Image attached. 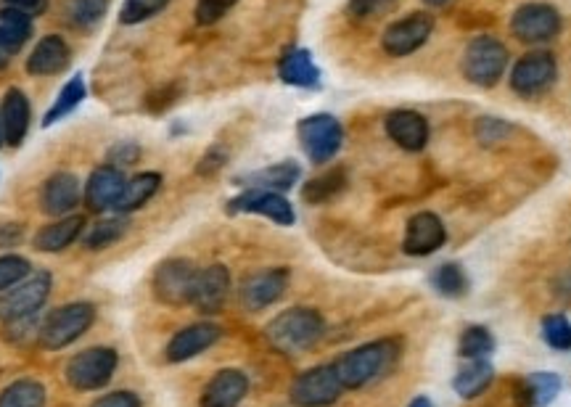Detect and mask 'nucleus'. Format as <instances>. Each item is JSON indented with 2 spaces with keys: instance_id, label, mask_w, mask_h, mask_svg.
I'll use <instances>...</instances> for the list:
<instances>
[{
  "instance_id": "obj_1",
  "label": "nucleus",
  "mask_w": 571,
  "mask_h": 407,
  "mask_svg": "<svg viewBox=\"0 0 571 407\" xmlns=\"http://www.w3.org/2000/svg\"><path fill=\"white\" fill-rule=\"evenodd\" d=\"M397 360H400V341L379 339L368 341L363 347L339 357L334 368L344 389H363V386H371L379 378L389 376Z\"/></svg>"
},
{
  "instance_id": "obj_2",
  "label": "nucleus",
  "mask_w": 571,
  "mask_h": 407,
  "mask_svg": "<svg viewBox=\"0 0 571 407\" xmlns=\"http://www.w3.org/2000/svg\"><path fill=\"white\" fill-rule=\"evenodd\" d=\"M323 333H326V320L312 307H291L270 320L265 328L270 347L283 355H302L318 344Z\"/></svg>"
},
{
  "instance_id": "obj_3",
  "label": "nucleus",
  "mask_w": 571,
  "mask_h": 407,
  "mask_svg": "<svg viewBox=\"0 0 571 407\" xmlns=\"http://www.w3.org/2000/svg\"><path fill=\"white\" fill-rule=\"evenodd\" d=\"M463 77L479 88H495L508 69V48L497 37L479 35L463 51Z\"/></svg>"
},
{
  "instance_id": "obj_4",
  "label": "nucleus",
  "mask_w": 571,
  "mask_h": 407,
  "mask_svg": "<svg viewBox=\"0 0 571 407\" xmlns=\"http://www.w3.org/2000/svg\"><path fill=\"white\" fill-rule=\"evenodd\" d=\"M93 320H96V307L90 302L64 304V307L53 310L51 315L43 320V328H40V347L59 352V349L75 344L82 333L93 326Z\"/></svg>"
},
{
  "instance_id": "obj_5",
  "label": "nucleus",
  "mask_w": 571,
  "mask_h": 407,
  "mask_svg": "<svg viewBox=\"0 0 571 407\" xmlns=\"http://www.w3.org/2000/svg\"><path fill=\"white\" fill-rule=\"evenodd\" d=\"M117 365L119 357L112 347H90L69 360L64 376L77 392H98L112 381Z\"/></svg>"
},
{
  "instance_id": "obj_6",
  "label": "nucleus",
  "mask_w": 571,
  "mask_h": 407,
  "mask_svg": "<svg viewBox=\"0 0 571 407\" xmlns=\"http://www.w3.org/2000/svg\"><path fill=\"white\" fill-rule=\"evenodd\" d=\"M302 151L315 164L331 162L344 143V127L334 114H312L297 125Z\"/></svg>"
},
{
  "instance_id": "obj_7",
  "label": "nucleus",
  "mask_w": 571,
  "mask_h": 407,
  "mask_svg": "<svg viewBox=\"0 0 571 407\" xmlns=\"http://www.w3.org/2000/svg\"><path fill=\"white\" fill-rule=\"evenodd\" d=\"M344 386L334 365H318L291 381L289 400L294 407H328L342 397Z\"/></svg>"
},
{
  "instance_id": "obj_8",
  "label": "nucleus",
  "mask_w": 571,
  "mask_h": 407,
  "mask_svg": "<svg viewBox=\"0 0 571 407\" xmlns=\"http://www.w3.org/2000/svg\"><path fill=\"white\" fill-rule=\"evenodd\" d=\"M196 273H199V270L193 267L191 259L178 257L162 262V265L156 267L154 281H151L156 302L167 304V307H186V304H191Z\"/></svg>"
},
{
  "instance_id": "obj_9",
  "label": "nucleus",
  "mask_w": 571,
  "mask_h": 407,
  "mask_svg": "<svg viewBox=\"0 0 571 407\" xmlns=\"http://www.w3.org/2000/svg\"><path fill=\"white\" fill-rule=\"evenodd\" d=\"M431 32H434V16L416 11V14L397 19L386 27L384 35H381V48L392 59H405L429 43Z\"/></svg>"
},
{
  "instance_id": "obj_10",
  "label": "nucleus",
  "mask_w": 571,
  "mask_h": 407,
  "mask_svg": "<svg viewBox=\"0 0 571 407\" xmlns=\"http://www.w3.org/2000/svg\"><path fill=\"white\" fill-rule=\"evenodd\" d=\"M558 77V64L553 53L548 51H532L516 61L511 69V90L524 98L542 96L545 90L553 88Z\"/></svg>"
},
{
  "instance_id": "obj_11",
  "label": "nucleus",
  "mask_w": 571,
  "mask_h": 407,
  "mask_svg": "<svg viewBox=\"0 0 571 407\" xmlns=\"http://www.w3.org/2000/svg\"><path fill=\"white\" fill-rule=\"evenodd\" d=\"M53 278L51 273L38 270V273L27 275L19 286L8 289V294L0 299V320H14L22 315H32V312L43 310V304L51 296Z\"/></svg>"
},
{
  "instance_id": "obj_12",
  "label": "nucleus",
  "mask_w": 571,
  "mask_h": 407,
  "mask_svg": "<svg viewBox=\"0 0 571 407\" xmlns=\"http://www.w3.org/2000/svg\"><path fill=\"white\" fill-rule=\"evenodd\" d=\"M511 32L521 43H548L561 32V14L548 3H527L511 16Z\"/></svg>"
},
{
  "instance_id": "obj_13",
  "label": "nucleus",
  "mask_w": 571,
  "mask_h": 407,
  "mask_svg": "<svg viewBox=\"0 0 571 407\" xmlns=\"http://www.w3.org/2000/svg\"><path fill=\"white\" fill-rule=\"evenodd\" d=\"M230 215H262L275 225H294V207L283 193L262 191V188H246L241 196L228 201Z\"/></svg>"
},
{
  "instance_id": "obj_14",
  "label": "nucleus",
  "mask_w": 571,
  "mask_h": 407,
  "mask_svg": "<svg viewBox=\"0 0 571 407\" xmlns=\"http://www.w3.org/2000/svg\"><path fill=\"white\" fill-rule=\"evenodd\" d=\"M286 286H289V270L286 267H270V270H262V273L246 275L241 281V289H238V299L249 312H260L278 302L286 294Z\"/></svg>"
},
{
  "instance_id": "obj_15",
  "label": "nucleus",
  "mask_w": 571,
  "mask_h": 407,
  "mask_svg": "<svg viewBox=\"0 0 571 407\" xmlns=\"http://www.w3.org/2000/svg\"><path fill=\"white\" fill-rule=\"evenodd\" d=\"M230 273L225 265H209L196 273L191 291V304L201 315H217L228 302Z\"/></svg>"
},
{
  "instance_id": "obj_16",
  "label": "nucleus",
  "mask_w": 571,
  "mask_h": 407,
  "mask_svg": "<svg viewBox=\"0 0 571 407\" xmlns=\"http://www.w3.org/2000/svg\"><path fill=\"white\" fill-rule=\"evenodd\" d=\"M445 238V222L439 220V215H434V212H418V215H413L408 220L402 249L410 257H426V254H434L437 249H442Z\"/></svg>"
},
{
  "instance_id": "obj_17",
  "label": "nucleus",
  "mask_w": 571,
  "mask_h": 407,
  "mask_svg": "<svg viewBox=\"0 0 571 407\" xmlns=\"http://www.w3.org/2000/svg\"><path fill=\"white\" fill-rule=\"evenodd\" d=\"M386 127V135L392 138L394 143L410 154H416V151H423L426 143H429V122L423 114L413 109H397L392 111L384 122Z\"/></svg>"
},
{
  "instance_id": "obj_18",
  "label": "nucleus",
  "mask_w": 571,
  "mask_h": 407,
  "mask_svg": "<svg viewBox=\"0 0 571 407\" xmlns=\"http://www.w3.org/2000/svg\"><path fill=\"white\" fill-rule=\"evenodd\" d=\"M249 392V378L236 368L217 370L201 392L199 407H238Z\"/></svg>"
},
{
  "instance_id": "obj_19",
  "label": "nucleus",
  "mask_w": 571,
  "mask_h": 407,
  "mask_svg": "<svg viewBox=\"0 0 571 407\" xmlns=\"http://www.w3.org/2000/svg\"><path fill=\"white\" fill-rule=\"evenodd\" d=\"M80 204V178L72 172H56L43 183L40 209L51 217H67Z\"/></svg>"
},
{
  "instance_id": "obj_20",
  "label": "nucleus",
  "mask_w": 571,
  "mask_h": 407,
  "mask_svg": "<svg viewBox=\"0 0 571 407\" xmlns=\"http://www.w3.org/2000/svg\"><path fill=\"white\" fill-rule=\"evenodd\" d=\"M220 326L215 323H193V326L180 328L167 344V360L170 363H186L191 357L207 352L217 339H220Z\"/></svg>"
},
{
  "instance_id": "obj_21",
  "label": "nucleus",
  "mask_w": 571,
  "mask_h": 407,
  "mask_svg": "<svg viewBox=\"0 0 571 407\" xmlns=\"http://www.w3.org/2000/svg\"><path fill=\"white\" fill-rule=\"evenodd\" d=\"M125 183V175H122V170L114 167V164H104V167L90 172L88 183H85V204H88L90 212L114 209Z\"/></svg>"
},
{
  "instance_id": "obj_22",
  "label": "nucleus",
  "mask_w": 571,
  "mask_h": 407,
  "mask_svg": "<svg viewBox=\"0 0 571 407\" xmlns=\"http://www.w3.org/2000/svg\"><path fill=\"white\" fill-rule=\"evenodd\" d=\"M32 35V14L6 6L0 11V69L11 64Z\"/></svg>"
},
{
  "instance_id": "obj_23",
  "label": "nucleus",
  "mask_w": 571,
  "mask_h": 407,
  "mask_svg": "<svg viewBox=\"0 0 571 407\" xmlns=\"http://www.w3.org/2000/svg\"><path fill=\"white\" fill-rule=\"evenodd\" d=\"M69 61H72V51H69L67 40L59 35H45L27 56V72L32 77H48V74L64 72Z\"/></svg>"
},
{
  "instance_id": "obj_24",
  "label": "nucleus",
  "mask_w": 571,
  "mask_h": 407,
  "mask_svg": "<svg viewBox=\"0 0 571 407\" xmlns=\"http://www.w3.org/2000/svg\"><path fill=\"white\" fill-rule=\"evenodd\" d=\"M30 119V98L19 88L6 90L3 106H0V122H3V138L8 146H22L27 130H30Z\"/></svg>"
},
{
  "instance_id": "obj_25",
  "label": "nucleus",
  "mask_w": 571,
  "mask_h": 407,
  "mask_svg": "<svg viewBox=\"0 0 571 407\" xmlns=\"http://www.w3.org/2000/svg\"><path fill=\"white\" fill-rule=\"evenodd\" d=\"M82 228H85V217L82 215H67L59 217L51 225H45L43 230H38L35 236V249L45 254L64 252L67 246H72L80 238Z\"/></svg>"
},
{
  "instance_id": "obj_26",
  "label": "nucleus",
  "mask_w": 571,
  "mask_h": 407,
  "mask_svg": "<svg viewBox=\"0 0 571 407\" xmlns=\"http://www.w3.org/2000/svg\"><path fill=\"white\" fill-rule=\"evenodd\" d=\"M278 77L294 88H318L320 85V69L315 67L312 53L307 48H291L283 53L281 64H278Z\"/></svg>"
},
{
  "instance_id": "obj_27",
  "label": "nucleus",
  "mask_w": 571,
  "mask_h": 407,
  "mask_svg": "<svg viewBox=\"0 0 571 407\" xmlns=\"http://www.w3.org/2000/svg\"><path fill=\"white\" fill-rule=\"evenodd\" d=\"M159 185H162V175H159V172H141V175L127 180L122 193H119L117 204H114L117 215H133L135 209L149 204L151 196L159 191Z\"/></svg>"
},
{
  "instance_id": "obj_28",
  "label": "nucleus",
  "mask_w": 571,
  "mask_h": 407,
  "mask_svg": "<svg viewBox=\"0 0 571 407\" xmlns=\"http://www.w3.org/2000/svg\"><path fill=\"white\" fill-rule=\"evenodd\" d=\"M299 175H302V170H299L297 162H281L273 164V167H265V170L260 172H252V175H246V178H238V183L249 185V188H262V191L283 193L294 188Z\"/></svg>"
},
{
  "instance_id": "obj_29",
  "label": "nucleus",
  "mask_w": 571,
  "mask_h": 407,
  "mask_svg": "<svg viewBox=\"0 0 571 407\" xmlns=\"http://www.w3.org/2000/svg\"><path fill=\"white\" fill-rule=\"evenodd\" d=\"M492 378H495V368H492L490 360H471V363L455 376L453 386L463 400H471V397H479V394L487 392Z\"/></svg>"
},
{
  "instance_id": "obj_30",
  "label": "nucleus",
  "mask_w": 571,
  "mask_h": 407,
  "mask_svg": "<svg viewBox=\"0 0 571 407\" xmlns=\"http://www.w3.org/2000/svg\"><path fill=\"white\" fill-rule=\"evenodd\" d=\"M0 407H45V386L35 378H19L0 392Z\"/></svg>"
},
{
  "instance_id": "obj_31",
  "label": "nucleus",
  "mask_w": 571,
  "mask_h": 407,
  "mask_svg": "<svg viewBox=\"0 0 571 407\" xmlns=\"http://www.w3.org/2000/svg\"><path fill=\"white\" fill-rule=\"evenodd\" d=\"M344 185H347V172L342 167H336V170H328L323 175H318V178H312L302 188V199L307 204H326V201H331L344 191Z\"/></svg>"
},
{
  "instance_id": "obj_32",
  "label": "nucleus",
  "mask_w": 571,
  "mask_h": 407,
  "mask_svg": "<svg viewBox=\"0 0 571 407\" xmlns=\"http://www.w3.org/2000/svg\"><path fill=\"white\" fill-rule=\"evenodd\" d=\"M82 98H85V80H82L80 74L77 77H72V80L61 88L59 98L53 101V106L48 109V114H45L43 119V127H51L56 125L59 119H64L67 114H72V111L77 109V106L82 104Z\"/></svg>"
},
{
  "instance_id": "obj_33",
  "label": "nucleus",
  "mask_w": 571,
  "mask_h": 407,
  "mask_svg": "<svg viewBox=\"0 0 571 407\" xmlns=\"http://www.w3.org/2000/svg\"><path fill=\"white\" fill-rule=\"evenodd\" d=\"M40 328H43L40 312L22 315V318L14 320H3V339H6L11 347H27L32 341H38L40 344Z\"/></svg>"
},
{
  "instance_id": "obj_34",
  "label": "nucleus",
  "mask_w": 571,
  "mask_h": 407,
  "mask_svg": "<svg viewBox=\"0 0 571 407\" xmlns=\"http://www.w3.org/2000/svg\"><path fill=\"white\" fill-rule=\"evenodd\" d=\"M127 233V220L122 215L117 217H106V220H98L90 233L85 236V246H88L90 252H101V249H109L119 241V238H125Z\"/></svg>"
},
{
  "instance_id": "obj_35",
  "label": "nucleus",
  "mask_w": 571,
  "mask_h": 407,
  "mask_svg": "<svg viewBox=\"0 0 571 407\" xmlns=\"http://www.w3.org/2000/svg\"><path fill=\"white\" fill-rule=\"evenodd\" d=\"M458 352L466 360H487L495 352V336L484 326H468L460 333Z\"/></svg>"
},
{
  "instance_id": "obj_36",
  "label": "nucleus",
  "mask_w": 571,
  "mask_h": 407,
  "mask_svg": "<svg viewBox=\"0 0 571 407\" xmlns=\"http://www.w3.org/2000/svg\"><path fill=\"white\" fill-rule=\"evenodd\" d=\"M558 392H561V378L550 370H540V373H532L527 381V405L529 407H548L550 402L556 400Z\"/></svg>"
},
{
  "instance_id": "obj_37",
  "label": "nucleus",
  "mask_w": 571,
  "mask_h": 407,
  "mask_svg": "<svg viewBox=\"0 0 571 407\" xmlns=\"http://www.w3.org/2000/svg\"><path fill=\"white\" fill-rule=\"evenodd\" d=\"M109 0H67L64 3V14H67L69 24H75L80 30H90L104 19Z\"/></svg>"
},
{
  "instance_id": "obj_38",
  "label": "nucleus",
  "mask_w": 571,
  "mask_h": 407,
  "mask_svg": "<svg viewBox=\"0 0 571 407\" xmlns=\"http://www.w3.org/2000/svg\"><path fill=\"white\" fill-rule=\"evenodd\" d=\"M431 286L437 289L439 296L458 299V296L466 294L468 278L458 262H447V265H439L437 270H434V275H431Z\"/></svg>"
},
{
  "instance_id": "obj_39",
  "label": "nucleus",
  "mask_w": 571,
  "mask_h": 407,
  "mask_svg": "<svg viewBox=\"0 0 571 407\" xmlns=\"http://www.w3.org/2000/svg\"><path fill=\"white\" fill-rule=\"evenodd\" d=\"M542 339L556 352H569L571 349V323L566 315H545L542 318Z\"/></svg>"
},
{
  "instance_id": "obj_40",
  "label": "nucleus",
  "mask_w": 571,
  "mask_h": 407,
  "mask_svg": "<svg viewBox=\"0 0 571 407\" xmlns=\"http://www.w3.org/2000/svg\"><path fill=\"white\" fill-rule=\"evenodd\" d=\"M167 6H170V0H125V6L119 11V22L141 24L151 16L162 14Z\"/></svg>"
},
{
  "instance_id": "obj_41",
  "label": "nucleus",
  "mask_w": 571,
  "mask_h": 407,
  "mask_svg": "<svg viewBox=\"0 0 571 407\" xmlns=\"http://www.w3.org/2000/svg\"><path fill=\"white\" fill-rule=\"evenodd\" d=\"M32 273L30 262L19 254H3L0 257V291H8L19 286V283Z\"/></svg>"
},
{
  "instance_id": "obj_42",
  "label": "nucleus",
  "mask_w": 571,
  "mask_h": 407,
  "mask_svg": "<svg viewBox=\"0 0 571 407\" xmlns=\"http://www.w3.org/2000/svg\"><path fill=\"white\" fill-rule=\"evenodd\" d=\"M236 3L238 0H196V22H199L201 27L220 22Z\"/></svg>"
},
{
  "instance_id": "obj_43",
  "label": "nucleus",
  "mask_w": 571,
  "mask_h": 407,
  "mask_svg": "<svg viewBox=\"0 0 571 407\" xmlns=\"http://www.w3.org/2000/svg\"><path fill=\"white\" fill-rule=\"evenodd\" d=\"M397 6V0H349V14L355 19H379Z\"/></svg>"
},
{
  "instance_id": "obj_44",
  "label": "nucleus",
  "mask_w": 571,
  "mask_h": 407,
  "mask_svg": "<svg viewBox=\"0 0 571 407\" xmlns=\"http://www.w3.org/2000/svg\"><path fill=\"white\" fill-rule=\"evenodd\" d=\"M511 133V127L505 125L503 119H495V117H484L476 127V138L484 143V146H495L497 141H503L505 135Z\"/></svg>"
},
{
  "instance_id": "obj_45",
  "label": "nucleus",
  "mask_w": 571,
  "mask_h": 407,
  "mask_svg": "<svg viewBox=\"0 0 571 407\" xmlns=\"http://www.w3.org/2000/svg\"><path fill=\"white\" fill-rule=\"evenodd\" d=\"M178 98H180V85H164V88L154 90V93L146 96V109H149L151 114H162V111L170 109Z\"/></svg>"
},
{
  "instance_id": "obj_46",
  "label": "nucleus",
  "mask_w": 571,
  "mask_h": 407,
  "mask_svg": "<svg viewBox=\"0 0 571 407\" xmlns=\"http://www.w3.org/2000/svg\"><path fill=\"white\" fill-rule=\"evenodd\" d=\"M225 162H228V151L220 146H212L207 151V154L201 156L199 167H196V172L199 175H207V178H212L215 172H220L225 167Z\"/></svg>"
},
{
  "instance_id": "obj_47",
  "label": "nucleus",
  "mask_w": 571,
  "mask_h": 407,
  "mask_svg": "<svg viewBox=\"0 0 571 407\" xmlns=\"http://www.w3.org/2000/svg\"><path fill=\"white\" fill-rule=\"evenodd\" d=\"M138 156H141V148L130 141H122V143H117L112 151H109V162L122 170V167H130V164L138 162Z\"/></svg>"
},
{
  "instance_id": "obj_48",
  "label": "nucleus",
  "mask_w": 571,
  "mask_h": 407,
  "mask_svg": "<svg viewBox=\"0 0 571 407\" xmlns=\"http://www.w3.org/2000/svg\"><path fill=\"white\" fill-rule=\"evenodd\" d=\"M90 407H141V400L135 392H112L104 394L101 400H96Z\"/></svg>"
},
{
  "instance_id": "obj_49",
  "label": "nucleus",
  "mask_w": 571,
  "mask_h": 407,
  "mask_svg": "<svg viewBox=\"0 0 571 407\" xmlns=\"http://www.w3.org/2000/svg\"><path fill=\"white\" fill-rule=\"evenodd\" d=\"M553 296H556L561 304L571 307V267L556 275V281H553Z\"/></svg>"
},
{
  "instance_id": "obj_50",
  "label": "nucleus",
  "mask_w": 571,
  "mask_h": 407,
  "mask_svg": "<svg viewBox=\"0 0 571 407\" xmlns=\"http://www.w3.org/2000/svg\"><path fill=\"white\" fill-rule=\"evenodd\" d=\"M24 236V228L19 222H6V225H0V249H11L22 241Z\"/></svg>"
},
{
  "instance_id": "obj_51",
  "label": "nucleus",
  "mask_w": 571,
  "mask_h": 407,
  "mask_svg": "<svg viewBox=\"0 0 571 407\" xmlns=\"http://www.w3.org/2000/svg\"><path fill=\"white\" fill-rule=\"evenodd\" d=\"M6 6L27 11V14H35V11H43V0H6Z\"/></svg>"
},
{
  "instance_id": "obj_52",
  "label": "nucleus",
  "mask_w": 571,
  "mask_h": 407,
  "mask_svg": "<svg viewBox=\"0 0 571 407\" xmlns=\"http://www.w3.org/2000/svg\"><path fill=\"white\" fill-rule=\"evenodd\" d=\"M408 407H434V402H431L429 397H416V400L410 402Z\"/></svg>"
},
{
  "instance_id": "obj_53",
  "label": "nucleus",
  "mask_w": 571,
  "mask_h": 407,
  "mask_svg": "<svg viewBox=\"0 0 571 407\" xmlns=\"http://www.w3.org/2000/svg\"><path fill=\"white\" fill-rule=\"evenodd\" d=\"M426 3H429V6H434V8H439V6H447L450 0H426Z\"/></svg>"
},
{
  "instance_id": "obj_54",
  "label": "nucleus",
  "mask_w": 571,
  "mask_h": 407,
  "mask_svg": "<svg viewBox=\"0 0 571 407\" xmlns=\"http://www.w3.org/2000/svg\"><path fill=\"white\" fill-rule=\"evenodd\" d=\"M3 141H6V138H3V122H0V146H3Z\"/></svg>"
}]
</instances>
